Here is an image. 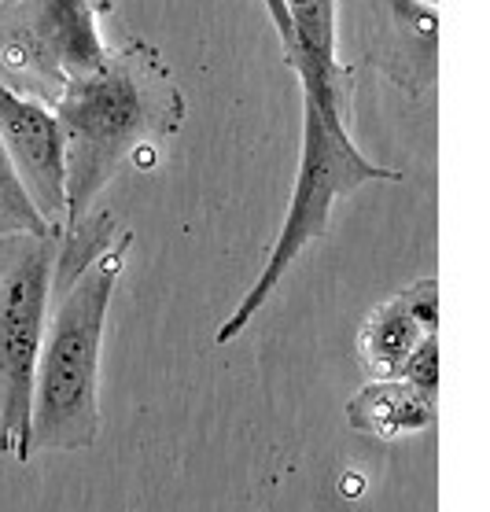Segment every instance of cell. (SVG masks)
<instances>
[{"label":"cell","instance_id":"cell-5","mask_svg":"<svg viewBox=\"0 0 490 512\" xmlns=\"http://www.w3.org/2000/svg\"><path fill=\"white\" fill-rule=\"evenodd\" d=\"M111 12L115 0H0V85L56 107L107 63L100 19Z\"/></svg>","mask_w":490,"mask_h":512},{"label":"cell","instance_id":"cell-8","mask_svg":"<svg viewBox=\"0 0 490 512\" xmlns=\"http://www.w3.org/2000/svg\"><path fill=\"white\" fill-rule=\"evenodd\" d=\"M347 420L354 431L373 439H398L413 431H428L435 424V402L417 395L406 380H369L347 402Z\"/></svg>","mask_w":490,"mask_h":512},{"label":"cell","instance_id":"cell-13","mask_svg":"<svg viewBox=\"0 0 490 512\" xmlns=\"http://www.w3.org/2000/svg\"><path fill=\"white\" fill-rule=\"evenodd\" d=\"M424 4H435V0H424Z\"/></svg>","mask_w":490,"mask_h":512},{"label":"cell","instance_id":"cell-9","mask_svg":"<svg viewBox=\"0 0 490 512\" xmlns=\"http://www.w3.org/2000/svg\"><path fill=\"white\" fill-rule=\"evenodd\" d=\"M428 339V332L420 328V321L409 314V306L402 299H391V303L376 306L369 321L362 325V361L369 365V373L376 380H387V376H398L402 365L413 358V350Z\"/></svg>","mask_w":490,"mask_h":512},{"label":"cell","instance_id":"cell-10","mask_svg":"<svg viewBox=\"0 0 490 512\" xmlns=\"http://www.w3.org/2000/svg\"><path fill=\"white\" fill-rule=\"evenodd\" d=\"M12 233H30V236H59L48 229V222L37 214L34 199L26 196L23 181L15 174L8 148L0 140V236Z\"/></svg>","mask_w":490,"mask_h":512},{"label":"cell","instance_id":"cell-1","mask_svg":"<svg viewBox=\"0 0 490 512\" xmlns=\"http://www.w3.org/2000/svg\"><path fill=\"white\" fill-rule=\"evenodd\" d=\"M67 137V225L89 222L111 177L148 144L185 126V93L163 52L140 37L111 48L96 74L70 82L56 104Z\"/></svg>","mask_w":490,"mask_h":512},{"label":"cell","instance_id":"cell-11","mask_svg":"<svg viewBox=\"0 0 490 512\" xmlns=\"http://www.w3.org/2000/svg\"><path fill=\"white\" fill-rule=\"evenodd\" d=\"M395 380H406L417 395H424L428 402H435L439 395V336H428L413 350V358L402 365V373Z\"/></svg>","mask_w":490,"mask_h":512},{"label":"cell","instance_id":"cell-4","mask_svg":"<svg viewBox=\"0 0 490 512\" xmlns=\"http://www.w3.org/2000/svg\"><path fill=\"white\" fill-rule=\"evenodd\" d=\"M59 236H0V454L30 457L34 384L56 299Z\"/></svg>","mask_w":490,"mask_h":512},{"label":"cell","instance_id":"cell-12","mask_svg":"<svg viewBox=\"0 0 490 512\" xmlns=\"http://www.w3.org/2000/svg\"><path fill=\"white\" fill-rule=\"evenodd\" d=\"M398 299L409 306V314L417 317L420 328H424L428 336H435V332H439V280H435V277L417 280V284H409Z\"/></svg>","mask_w":490,"mask_h":512},{"label":"cell","instance_id":"cell-2","mask_svg":"<svg viewBox=\"0 0 490 512\" xmlns=\"http://www.w3.org/2000/svg\"><path fill=\"white\" fill-rule=\"evenodd\" d=\"M129 247L133 233L122 229L93 266H85L67 288L56 291L37 365L30 454H78L100 435V347Z\"/></svg>","mask_w":490,"mask_h":512},{"label":"cell","instance_id":"cell-6","mask_svg":"<svg viewBox=\"0 0 490 512\" xmlns=\"http://www.w3.org/2000/svg\"><path fill=\"white\" fill-rule=\"evenodd\" d=\"M0 140L8 148L15 174L37 214L52 233L63 236L67 225V137L59 126L56 107L26 100L0 85Z\"/></svg>","mask_w":490,"mask_h":512},{"label":"cell","instance_id":"cell-3","mask_svg":"<svg viewBox=\"0 0 490 512\" xmlns=\"http://www.w3.org/2000/svg\"><path fill=\"white\" fill-rule=\"evenodd\" d=\"M373 181H402L398 170L365 159L362 148L350 140V129L325 118V111L303 96V152H299V174H295L288 214L280 222V233L269 247V258L258 269L255 284L244 291V299L225 317L214 343L229 347L233 339L244 336V328L262 314V306L273 299L280 280L292 273L306 247L321 240L332 222V207L339 199L354 196L362 185Z\"/></svg>","mask_w":490,"mask_h":512},{"label":"cell","instance_id":"cell-7","mask_svg":"<svg viewBox=\"0 0 490 512\" xmlns=\"http://www.w3.org/2000/svg\"><path fill=\"white\" fill-rule=\"evenodd\" d=\"M373 59L409 96H424L439 78V15L424 0H376Z\"/></svg>","mask_w":490,"mask_h":512}]
</instances>
